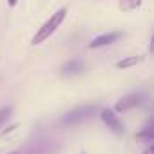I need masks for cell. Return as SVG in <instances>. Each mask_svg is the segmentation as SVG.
Wrapping results in <instances>:
<instances>
[{"label": "cell", "mask_w": 154, "mask_h": 154, "mask_svg": "<svg viewBox=\"0 0 154 154\" xmlns=\"http://www.w3.org/2000/svg\"><path fill=\"white\" fill-rule=\"evenodd\" d=\"M65 15H67V9L65 8H62V9H58L56 13H53L49 18H47V22L36 31V35L33 36V40H31V45H40L42 42H45L58 27H60V24L63 22V18H65Z\"/></svg>", "instance_id": "cell-1"}, {"label": "cell", "mask_w": 154, "mask_h": 154, "mask_svg": "<svg viewBox=\"0 0 154 154\" xmlns=\"http://www.w3.org/2000/svg\"><path fill=\"white\" fill-rule=\"evenodd\" d=\"M94 114H96V105H82V107H76V109L69 111L62 118V123L63 125H76V123H80V122L89 120Z\"/></svg>", "instance_id": "cell-2"}, {"label": "cell", "mask_w": 154, "mask_h": 154, "mask_svg": "<svg viewBox=\"0 0 154 154\" xmlns=\"http://www.w3.org/2000/svg\"><path fill=\"white\" fill-rule=\"evenodd\" d=\"M100 118H102V122L105 123V127L111 129L114 134H118V136L125 134V125H123V122L120 120V116H116L114 111H111V109H102Z\"/></svg>", "instance_id": "cell-3"}, {"label": "cell", "mask_w": 154, "mask_h": 154, "mask_svg": "<svg viewBox=\"0 0 154 154\" xmlns=\"http://www.w3.org/2000/svg\"><path fill=\"white\" fill-rule=\"evenodd\" d=\"M145 100V94L143 93H131L123 98H120V102L116 103V112H125V111H131L134 107H140Z\"/></svg>", "instance_id": "cell-4"}, {"label": "cell", "mask_w": 154, "mask_h": 154, "mask_svg": "<svg viewBox=\"0 0 154 154\" xmlns=\"http://www.w3.org/2000/svg\"><path fill=\"white\" fill-rule=\"evenodd\" d=\"M122 36H123V33H122V31H112V33H105V35H100V36L93 38V40L89 42V49H100V47L111 45V44L118 42Z\"/></svg>", "instance_id": "cell-5"}, {"label": "cell", "mask_w": 154, "mask_h": 154, "mask_svg": "<svg viewBox=\"0 0 154 154\" xmlns=\"http://www.w3.org/2000/svg\"><path fill=\"white\" fill-rule=\"evenodd\" d=\"M84 69H85V63H84L80 58H72V60H69L67 63H63V65H62V74H63V76L80 74Z\"/></svg>", "instance_id": "cell-6"}, {"label": "cell", "mask_w": 154, "mask_h": 154, "mask_svg": "<svg viewBox=\"0 0 154 154\" xmlns=\"http://www.w3.org/2000/svg\"><path fill=\"white\" fill-rule=\"evenodd\" d=\"M136 140L145 143V145H152V141H154V129H152V125H147L143 131H140L136 134Z\"/></svg>", "instance_id": "cell-7"}, {"label": "cell", "mask_w": 154, "mask_h": 154, "mask_svg": "<svg viewBox=\"0 0 154 154\" xmlns=\"http://www.w3.org/2000/svg\"><path fill=\"white\" fill-rule=\"evenodd\" d=\"M141 6V0H120V9L122 11H132Z\"/></svg>", "instance_id": "cell-8"}, {"label": "cell", "mask_w": 154, "mask_h": 154, "mask_svg": "<svg viewBox=\"0 0 154 154\" xmlns=\"http://www.w3.org/2000/svg\"><path fill=\"white\" fill-rule=\"evenodd\" d=\"M140 60H141V56H129V58H123V60H120V62L116 63V67H118V69H127V67H132V65H136Z\"/></svg>", "instance_id": "cell-9"}, {"label": "cell", "mask_w": 154, "mask_h": 154, "mask_svg": "<svg viewBox=\"0 0 154 154\" xmlns=\"http://www.w3.org/2000/svg\"><path fill=\"white\" fill-rule=\"evenodd\" d=\"M13 114V107L11 105H4V107H0V127H2Z\"/></svg>", "instance_id": "cell-10"}, {"label": "cell", "mask_w": 154, "mask_h": 154, "mask_svg": "<svg viewBox=\"0 0 154 154\" xmlns=\"http://www.w3.org/2000/svg\"><path fill=\"white\" fill-rule=\"evenodd\" d=\"M143 154H154V149H152V145H149V147H147V150H145Z\"/></svg>", "instance_id": "cell-11"}, {"label": "cell", "mask_w": 154, "mask_h": 154, "mask_svg": "<svg viewBox=\"0 0 154 154\" xmlns=\"http://www.w3.org/2000/svg\"><path fill=\"white\" fill-rule=\"evenodd\" d=\"M17 2H18V0H8V4H9L11 8H15V6H17Z\"/></svg>", "instance_id": "cell-12"}, {"label": "cell", "mask_w": 154, "mask_h": 154, "mask_svg": "<svg viewBox=\"0 0 154 154\" xmlns=\"http://www.w3.org/2000/svg\"><path fill=\"white\" fill-rule=\"evenodd\" d=\"M9 154H20V152H17V150H15V152H9Z\"/></svg>", "instance_id": "cell-13"}]
</instances>
